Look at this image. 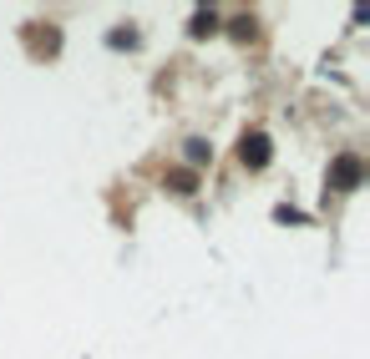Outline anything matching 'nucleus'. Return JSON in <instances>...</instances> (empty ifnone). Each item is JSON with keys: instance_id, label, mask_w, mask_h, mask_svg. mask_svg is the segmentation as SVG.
Instances as JSON below:
<instances>
[{"instance_id": "nucleus-1", "label": "nucleus", "mask_w": 370, "mask_h": 359, "mask_svg": "<svg viewBox=\"0 0 370 359\" xmlns=\"http://www.w3.org/2000/svg\"><path fill=\"white\" fill-rule=\"evenodd\" d=\"M239 157H244V167H264V162H269V137H264V132H249L244 147H239Z\"/></svg>"}, {"instance_id": "nucleus-2", "label": "nucleus", "mask_w": 370, "mask_h": 359, "mask_svg": "<svg viewBox=\"0 0 370 359\" xmlns=\"http://www.w3.org/2000/svg\"><path fill=\"white\" fill-rule=\"evenodd\" d=\"M335 183H340V193H350V188L360 183V162H355V157H340V162H335Z\"/></svg>"}, {"instance_id": "nucleus-3", "label": "nucleus", "mask_w": 370, "mask_h": 359, "mask_svg": "<svg viewBox=\"0 0 370 359\" xmlns=\"http://www.w3.org/2000/svg\"><path fill=\"white\" fill-rule=\"evenodd\" d=\"M188 162H193V167H198V162H214V147H208L203 137H193V142H188Z\"/></svg>"}, {"instance_id": "nucleus-4", "label": "nucleus", "mask_w": 370, "mask_h": 359, "mask_svg": "<svg viewBox=\"0 0 370 359\" xmlns=\"http://www.w3.org/2000/svg\"><path fill=\"white\" fill-rule=\"evenodd\" d=\"M214 26H219V16H214V11H198V16H193V36H208Z\"/></svg>"}, {"instance_id": "nucleus-5", "label": "nucleus", "mask_w": 370, "mask_h": 359, "mask_svg": "<svg viewBox=\"0 0 370 359\" xmlns=\"http://www.w3.org/2000/svg\"><path fill=\"white\" fill-rule=\"evenodd\" d=\"M173 193H198L193 188V172H173Z\"/></svg>"}]
</instances>
